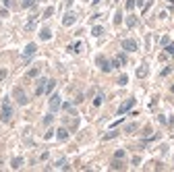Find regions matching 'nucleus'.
<instances>
[{"label": "nucleus", "instance_id": "nucleus-18", "mask_svg": "<svg viewBox=\"0 0 174 172\" xmlns=\"http://www.w3.org/2000/svg\"><path fill=\"white\" fill-rule=\"evenodd\" d=\"M137 129H139L137 122H130V125H126V127H124V133H133V131H137Z\"/></svg>", "mask_w": 174, "mask_h": 172}, {"label": "nucleus", "instance_id": "nucleus-35", "mask_svg": "<svg viewBox=\"0 0 174 172\" xmlns=\"http://www.w3.org/2000/svg\"><path fill=\"white\" fill-rule=\"evenodd\" d=\"M112 168H114V170H120V168H122V164H120V162H114V164H112Z\"/></svg>", "mask_w": 174, "mask_h": 172}, {"label": "nucleus", "instance_id": "nucleus-12", "mask_svg": "<svg viewBox=\"0 0 174 172\" xmlns=\"http://www.w3.org/2000/svg\"><path fill=\"white\" fill-rule=\"evenodd\" d=\"M56 139H58V141H67V139H69V131H67V129H58V131H56Z\"/></svg>", "mask_w": 174, "mask_h": 172}, {"label": "nucleus", "instance_id": "nucleus-23", "mask_svg": "<svg viewBox=\"0 0 174 172\" xmlns=\"http://www.w3.org/2000/svg\"><path fill=\"white\" fill-rule=\"evenodd\" d=\"M116 135H118V131H110V133H106V135H104V141H110V139H114Z\"/></svg>", "mask_w": 174, "mask_h": 172}, {"label": "nucleus", "instance_id": "nucleus-21", "mask_svg": "<svg viewBox=\"0 0 174 172\" xmlns=\"http://www.w3.org/2000/svg\"><path fill=\"white\" fill-rule=\"evenodd\" d=\"M52 120H54V112H50V114H46V116H44V125H52Z\"/></svg>", "mask_w": 174, "mask_h": 172}, {"label": "nucleus", "instance_id": "nucleus-39", "mask_svg": "<svg viewBox=\"0 0 174 172\" xmlns=\"http://www.w3.org/2000/svg\"><path fill=\"white\" fill-rule=\"evenodd\" d=\"M91 2H93V4H98V2H102V0H91Z\"/></svg>", "mask_w": 174, "mask_h": 172}, {"label": "nucleus", "instance_id": "nucleus-29", "mask_svg": "<svg viewBox=\"0 0 174 172\" xmlns=\"http://www.w3.org/2000/svg\"><path fill=\"white\" fill-rule=\"evenodd\" d=\"M166 52L174 56V44H168V46H166Z\"/></svg>", "mask_w": 174, "mask_h": 172}, {"label": "nucleus", "instance_id": "nucleus-22", "mask_svg": "<svg viewBox=\"0 0 174 172\" xmlns=\"http://www.w3.org/2000/svg\"><path fill=\"white\" fill-rule=\"evenodd\" d=\"M56 168H60V170H69V166H67V160H58V162H56Z\"/></svg>", "mask_w": 174, "mask_h": 172}, {"label": "nucleus", "instance_id": "nucleus-5", "mask_svg": "<svg viewBox=\"0 0 174 172\" xmlns=\"http://www.w3.org/2000/svg\"><path fill=\"white\" fill-rule=\"evenodd\" d=\"M75 21H77V15H75L73 11H69L67 15L62 17V25H64V27H71V25H75Z\"/></svg>", "mask_w": 174, "mask_h": 172}, {"label": "nucleus", "instance_id": "nucleus-33", "mask_svg": "<svg viewBox=\"0 0 174 172\" xmlns=\"http://www.w3.org/2000/svg\"><path fill=\"white\" fill-rule=\"evenodd\" d=\"M120 21H122V15H120V13H116V17H114V23H116V25H118V23H120Z\"/></svg>", "mask_w": 174, "mask_h": 172}, {"label": "nucleus", "instance_id": "nucleus-30", "mask_svg": "<svg viewBox=\"0 0 174 172\" xmlns=\"http://www.w3.org/2000/svg\"><path fill=\"white\" fill-rule=\"evenodd\" d=\"M33 2H35V0H23V2H21V6H25V8H27V6H31Z\"/></svg>", "mask_w": 174, "mask_h": 172}, {"label": "nucleus", "instance_id": "nucleus-31", "mask_svg": "<svg viewBox=\"0 0 174 172\" xmlns=\"http://www.w3.org/2000/svg\"><path fill=\"white\" fill-rule=\"evenodd\" d=\"M114 158H116V160H120V158H124V149H118V152L114 154Z\"/></svg>", "mask_w": 174, "mask_h": 172}, {"label": "nucleus", "instance_id": "nucleus-24", "mask_svg": "<svg viewBox=\"0 0 174 172\" xmlns=\"http://www.w3.org/2000/svg\"><path fill=\"white\" fill-rule=\"evenodd\" d=\"M37 75H39V68H31V70L27 73V77H29V79H33V77H37Z\"/></svg>", "mask_w": 174, "mask_h": 172}, {"label": "nucleus", "instance_id": "nucleus-25", "mask_svg": "<svg viewBox=\"0 0 174 172\" xmlns=\"http://www.w3.org/2000/svg\"><path fill=\"white\" fill-rule=\"evenodd\" d=\"M126 25H128V27H135V25H137V19H135V17H128V19H126Z\"/></svg>", "mask_w": 174, "mask_h": 172}, {"label": "nucleus", "instance_id": "nucleus-16", "mask_svg": "<svg viewBox=\"0 0 174 172\" xmlns=\"http://www.w3.org/2000/svg\"><path fill=\"white\" fill-rule=\"evenodd\" d=\"M69 50H71V52H81V50H83V42H75V44H71V46H69Z\"/></svg>", "mask_w": 174, "mask_h": 172}, {"label": "nucleus", "instance_id": "nucleus-37", "mask_svg": "<svg viewBox=\"0 0 174 172\" xmlns=\"http://www.w3.org/2000/svg\"><path fill=\"white\" fill-rule=\"evenodd\" d=\"M4 77H6V70H4V68H2V70H0V81H2V79H4Z\"/></svg>", "mask_w": 174, "mask_h": 172}, {"label": "nucleus", "instance_id": "nucleus-13", "mask_svg": "<svg viewBox=\"0 0 174 172\" xmlns=\"http://www.w3.org/2000/svg\"><path fill=\"white\" fill-rule=\"evenodd\" d=\"M102 104H104V93H102V91H98V93H95V97H93V106H95V108H100Z\"/></svg>", "mask_w": 174, "mask_h": 172}, {"label": "nucleus", "instance_id": "nucleus-40", "mask_svg": "<svg viewBox=\"0 0 174 172\" xmlns=\"http://www.w3.org/2000/svg\"><path fill=\"white\" fill-rule=\"evenodd\" d=\"M172 93H174V85H172Z\"/></svg>", "mask_w": 174, "mask_h": 172}, {"label": "nucleus", "instance_id": "nucleus-4", "mask_svg": "<svg viewBox=\"0 0 174 172\" xmlns=\"http://www.w3.org/2000/svg\"><path fill=\"white\" fill-rule=\"evenodd\" d=\"M95 62H98V66H100L104 73H110V70H112V64H110V60H108L106 56H98Z\"/></svg>", "mask_w": 174, "mask_h": 172}, {"label": "nucleus", "instance_id": "nucleus-27", "mask_svg": "<svg viewBox=\"0 0 174 172\" xmlns=\"http://www.w3.org/2000/svg\"><path fill=\"white\" fill-rule=\"evenodd\" d=\"M126 83H128V77L126 75H120L118 77V85H126Z\"/></svg>", "mask_w": 174, "mask_h": 172}, {"label": "nucleus", "instance_id": "nucleus-14", "mask_svg": "<svg viewBox=\"0 0 174 172\" xmlns=\"http://www.w3.org/2000/svg\"><path fill=\"white\" fill-rule=\"evenodd\" d=\"M35 25H37V17H31V19L27 21L25 29H27V31H33V29H35Z\"/></svg>", "mask_w": 174, "mask_h": 172}, {"label": "nucleus", "instance_id": "nucleus-19", "mask_svg": "<svg viewBox=\"0 0 174 172\" xmlns=\"http://www.w3.org/2000/svg\"><path fill=\"white\" fill-rule=\"evenodd\" d=\"M145 75H147V64H141L137 68V77H145Z\"/></svg>", "mask_w": 174, "mask_h": 172}, {"label": "nucleus", "instance_id": "nucleus-8", "mask_svg": "<svg viewBox=\"0 0 174 172\" xmlns=\"http://www.w3.org/2000/svg\"><path fill=\"white\" fill-rule=\"evenodd\" d=\"M135 102H137L135 97H128V100H126L124 104H120V108H118V114H124V112H128L130 108L135 106Z\"/></svg>", "mask_w": 174, "mask_h": 172}, {"label": "nucleus", "instance_id": "nucleus-28", "mask_svg": "<svg viewBox=\"0 0 174 172\" xmlns=\"http://www.w3.org/2000/svg\"><path fill=\"white\" fill-rule=\"evenodd\" d=\"M52 13H54V8H52V6H48L46 11H44V19H48V17H50Z\"/></svg>", "mask_w": 174, "mask_h": 172}, {"label": "nucleus", "instance_id": "nucleus-7", "mask_svg": "<svg viewBox=\"0 0 174 172\" xmlns=\"http://www.w3.org/2000/svg\"><path fill=\"white\" fill-rule=\"evenodd\" d=\"M110 64H112V68L124 66V64H126V54H124V52H122V54H118L116 58H112V60H110Z\"/></svg>", "mask_w": 174, "mask_h": 172}, {"label": "nucleus", "instance_id": "nucleus-3", "mask_svg": "<svg viewBox=\"0 0 174 172\" xmlns=\"http://www.w3.org/2000/svg\"><path fill=\"white\" fill-rule=\"evenodd\" d=\"M122 50L124 52H137L139 50V44L135 39H122Z\"/></svg>", "mask_w": 174, "mask_h": 172}, {"label": "nucleus", "instance_id": "nucleus-41", "mask_svg": "<svg viewBox=\"0 0 174 172\" xmlns=\"http://www.w3.org/2000/svg\"><path fill=\"white\" fill-rule=\"evenodd\" d=\"M172 2H174V0H172Z\"/></svg>", "mask_w": 174, "mask_h": 172}, {"label": "nucleus", "instance_id": "nucleus-11", "mask_svg": "<svg viewBox=\"0 0 174 172\" xmlns=\"http://www.w3.org/2000/svg\"><path fill=\"white\" fill-rule=\"evenodd\" d=\"M46 83H48V79H39V81H37V87H35V95H41L44 91H46Z\"/></svg>", "mask_w": 174, "mask_h": 172}, {"label": "nucleus", "instance_id": "nucleus-2", "mask_svg": "<svg viewBox=\"0 0 174 172\" xmlns=\"http://www.w3.org/2000/svg\"><path fill=\"white\" fill-rule=\"evenodd\" d=\"M13 95H15V100H17L19 106H25V104L29 102V100H27V95H25V91L21 89V87H15V89H13Z\"/></svg>", "mask_w": 174, "mask_h": 172}, {"label": "nucleus", "instance_id": "nucleus-9", "mask_svg": "<svg viewBox=\"0 0 174 172\" xmlns=\"http://www.w3.org/2000/svg\"><path fill=\"white\" fill-rule=\"evenodd\" d=\"M35 52H37V46H35V44H27L25 50H23V56H25V58H31Z\"/></svg>", "mask_w": 174, "mask_h": 172}, {"label": "nucleus", "instance_id": "nucleus-6", "mask_svg": "<svg viewBox=\"0 0 174 172\" xmlns=\"http://www.w3.org/2000/svg\"><path fill=\"white\" fill-rule=\"evenodd\" d=\"M60 106H62V102H60V93H52V97H50V112H56Z\"/></svg>", "mask_w": 174, "mask_h": 172}, {"label": "nucleus", "instance_id": "nucleus-36", "mask_svg": "<svg viewBox=\"0 0 174 172\" xmlns=\"http://www.w3.org/2000/svg\"><path fill=\"white\" fill-rule=\"evenodd\" d=\"M2 4H4V8H8V6L13 4V0H2Z\"/></svg>", "mask_w": 174, "mask_h": 172}, {"label": "nucleus", "instance_id": "nucleus-20", "mask_svg": "<svg viewBox=\"0 0 174 172\" xmlns=\"http://www.w3.org/2000/svg\"><path fill=\"white\" fill-rule=\"evenodd\" d=\"M21 164H23V158H15V160L11 162V168L17 170V168H21Z\"/></svg>", "mask_w": 174, "mask_h": 172}, {"label": "nucleus", "instance_id": "nucleus-17", "mask_svg": "<svg viewBox=\"0 0 174 172\" xmlns=\"http://www.w3.org/2000/svg\"><path fill=\"white\" fill-rule=\"evenodd\" d=\"M91 35H93V37H100V35H104V27H102V25H95V27L91 29Z\"/></svg>", "mask_w": 174, "mask_h": 172}, {"label": "nucleus", "instance_id": "nucleus-32", "mask_svg": "<svg viewBox=\"0 0 174 172\" xmlns=\"http://www.w3.org/2000/svg\"><path fill=\"white\" fill-rule=\"evenodd\" d=\"M60 108H64V110H73V104H71V102H64Z\"/></svg>", "mask_w": 174, "mask_h": 172}, {"label": "nucleus", "instance_id": "nucleus-26", "mask_svg": "<svg viewBox=\"0 0 174 172\" xmlns=\"http://www.w3.org/2000/svg\"><path fill=\"white\" fill-rule=\"evenodd\" d=\"M137 4V0H126V11H133Z\"/></svg>", "mask_w": 174, "mask_h": 172}, {"label": "nucleus", "instance_id": "nucleus-38", "mask_svg": "<svg viewBox=\"0 0 174 172\" xmlns=\"http://www.w3.org/2000/svg\"><path fill=\"white\" fill-rule=\"evenodd\" d=\"M168 122H170V125H172V127H174V116H172V118H170V120H168Z\"/></svg>", "mask_w": 174, "mask_h": 172}, {"label": "nucleus", "instance_id": "nucleus-34", "mask_svg": "<svg viewBox=\"0 0 174 172\" xmlns=\"http://www.w3.org/2000/svg\"><path fill=\"white\" fill-rule=\"evenodd\" d=\"M158 120H160V122H162V125H166V122H168V118H166V116H162V114H160V116H158Z\"/></svg>", "mask_w": 174, "mask_h": 172}, {"label": "nucleus", "instance_id": "nucleus-15", "mask_svg": "<svg viewBox=\"0 0 174 172\" xmlns=\"http://www.w3.org/2000/svg\"><path fill=\"white\" fill-rule=\"evenodd\" d=\"M54 87H56V81H54V79H48V83H46V91H44V93H46V95H48V93H52V91H54Z\"/></svg>", "mask_w": 174, "mask_h": 172}, {"label": "nucleus", "instance_id": "nucleus-1", "mask_svg": "<svg viewBox=\"0 0 174 172\" xmlns=\"http://www.w3.org/2000/svg\"><path fill=\"white\" fill-rule=\"evenodd\" d=\"M0 118H2V122H11V118H13V106H11L8 97L2 100V112H0Z\"/></svg>", "mask_w": 174, "mask_h": 172}, {"label": "nucleus", "instance_id": "nucleus-10", "mask_svg": "<svg viewBox=\"0 0 174 172\" xmlns=\"http://www.w3.org/2000/svg\"><path fill=\"white\" fill-rule=\"evenodd\" d=\"M50 37H52V31H50V27H41V29H39V39L48 42Z\"/></svg>", "mask_w": 174, "mask_h": 172}]
</instances>
